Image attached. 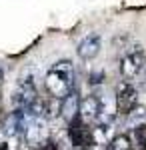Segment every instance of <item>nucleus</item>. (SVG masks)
<instances>
[{
    "mask_svg": "<svg viewBox=\"0 0 146 150\" xmlns=\"http://www.w3.org/2000/svg\"><path fill=\"white\" fill-rule=\"evenodd\" d=\"M78 150H88V148H78Z\"/></svg>",
    "mask_w": 146,
    "mask_h": 150,
    "instance_id": "14",
    "label": "nucleus"
},
{
    "mask_svg": "<svg viewBox=\"0 0 146 150\" xmlns=\"http://www.w3.org/2000/svg\"><path fill=\"white\" fill-rule=\"evenodd\" d=\"M144 72H146V68H144Z\"/></svg>",
    "mask_w": 146,
    "mask_h": 150,
    "instance_id": "15",
    "label": "nucleus"
},
{
    "mask_svg": "<svg viewBox=\"0 0 146 150\" xmlns=\"http://www.w3.org/2000/svg\"><path fill=\"white\" fill-rule=\"evenodd\" d=\"M134 148V140L130 134H118L106 142V148L104 150H132Z\"/></svg>",
    "mask_w": 146,
    "mask_h": 150,
    "instance_id": "11",
    "label": "nucleus"
},
{
    "mask_svg": "<svg viewBox=\"0 0 146 150\" xmlns=\"http://www.w3.org/2000/svg\"><path fill=\"white\" fill-rule=\"evenodd\" d=\"M38 150H58V148H56V144H54V142L46 140V142H42V144L38 146Z\"/></svg>",
    "mask_w": 146,
    "mask_h": 150,
    "instance_id": "12",
    "label": "nucleus"
},
{
    "mask_svg": "<svg viewBox=\"0 0 146 150\" xmlns=\"http://www.w3.org/2000/svg\"><path fill=\"white\" fill-rule=\"evenodd\" d=\"M24 140L28 146H40L42 142L48 140V120L40 118V116H34L30 112V118L26 122V128H24Z\"/></svg>",
    "mask_w": 146,
    "mask_h": 150,
    "instance_id": "4",
    "label": "nucleus"
},
{
    "mask_svg": "<svg viewBox=\"0 0 146 150\" xmlns=\"http://www.w3.org/2000/svg\"><path fill=\"white\" fill-rule=\"evenodd\" d=\"M102 50V36L98 32H88L86 36H82V40L76 46V52L82 60H92L100 54Z\"/></svg>",
    "mask_w": 146,
    "mask_h": 150,
    "instance_id": "7",
    "label": "nucleus"
},
{
    "mask_svg": "<svg viewBox=\"0 0 146 150\" xmlns=\"http://www.w3.org/2000/svg\"><path fill=\"white\" fill-rule=\"evenodd\" d=\"M38 100V88L30 76H22L14 84L12 90V106L14 108H32Z\"/></svg>",
    "mask_w": 146,
    "mask_h": 150,
    "instance_id": "3",
    "label": "nucleus"
},
{
    "mask_svg": "<svg viewBox=\"0 0 146 150\" xmlns=\"http://www.w3.org/2000/svg\"><path fill=\"white\" fill-rule=\"evenodd\" d=\"M146 68V52L140 44L128 46V50L124 52V56L120 58V74L124 80H134L138 78Z\"/></svg>",
    "mask_w": 146,
    "mask_h": 150,
    "instance_id": "2",
    "label": "nucleus"
},
{
    "mask_svg": "<svg viewBox=\"0 0 146 150\" xmlns=\"http://www.w3.org/2000/svg\"><path fill=\"white\" fill-rule=\"evenodd\" d=\"M74 80H76L74 64L70 60H58L44 74V88L50 94V98L62 100L68 92L74 90Z\"/></svg>",
    "mask_w": 146,
    "mask_h": 150,
    "instance_id": "1",
    "label": "nucleus"
},
{
    "mask_svg": "<svg viewBox=\"0 0 146 150\" xmlns=\"http://www.w3.org/2000/svg\"><path fill=\"white\" fill-rule=\"evenodd\" d=\"M140 124H146V106L136 104L130 112H126V128H132L134 130Z\"/></svg>",
    "mask_w": 146,
    "mask_h": 150,
    "instance_id": "10",
    "label": "nucleus"
},
{
    "mask_svg": "<svg viewBox=\"0 0 146 150\" xmlns=\"http://www.w3.org/2000/svg\"><path fill=\"white\" fill-rule=\"evenodd\" d=\"M60 102V116L66 120V122H72L74 118H78V108H80V96H78V90L74 88L72 92H68Z\"/></svg>",
    "mask_w": 146,
    "mask_h": 150,
    "instance_id": "8",
    "label": "nucleus"
},
{
    "mask_svg": "<svg viewBox=\"0 0 146 150\" xmlns=\"http://www.w3.org/2000/svg\"><path fill=\"white\" fill-rule=\"evenodd\" d=\"M68 138L70 142L76 146V148H86L90 146L94 140H92V130L88 128L86 122H82L80 118H74L68 126Z\"/></svg>",
    "mask_w": 146,
    "mask_h": 150,
    "instance_id": "6",
    "label": "nucleus"
},
{
    "mask_svg": "<svg viewBox=\"0 0 146 150\" xmlns=\"http://www.w3.org/2000/svg\"><path fill=\"white\" fill-rule=\"evenodd\" d=\"M2 78H4V68L0 66V82H2Z\"/></svg>",
    "mask_w": 146,
    "mask_h": 150,
    "instance_id": "13",
    "label": "nucleus"
},
{
    "mask_svg": "<svg viewBox=\"0 0 146 150\" xmlns=\"http://www.w3.org/2000/svg\"><path fill=\"white\" fill-rule=\"evenodd\" d=\"M98 94H88L84 98H80V108H78V118L82 122H96V116H98Z\"/></svg>",
    "mask_w": 146,
    "mask_h": 150,
    "instance_id": "9",
    "label": "nucleus"
},
{
    "mask_svg": "<svg viewBox=\"0 0 146 150\" xmlns=\"http://www.w3.org/2000/svg\"><path fill=\"white\" fill-rule=\"evenodd\" d=\"M114 102H116V110L120 114H126L138 104V90L130 80L118 82L116 92H114Z\"/></svg>",
    "mask_w": 146,
    "mask_h": 150,
    "instance_id": "5",
    "label": "nucleus"
}]
</instances>
